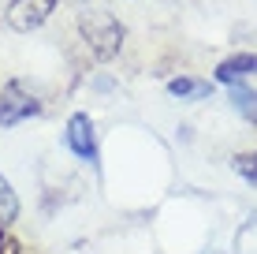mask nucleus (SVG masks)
Returning a JSON list of instances; mask_svg holds the SVG:
<instances>
[{
  "mask_svg": "<svg viewBox=\"0 0 257 254\" xmlns=\"http://www.w3.org/2000/svg\"><path fill=\"white\" fill-rule=\"evenodd\" d=\"M82 34H86L90 49H93L101 60H108V56H116V52H119L123 30H119V23L112 19V15H104V12H90V15H82Z\"/></svg>",
  "mask_w": 257,
  "mask_h": 254,
  "instance_id": "obj_1",
  "label": "nucleus"
},
{
  "mask_svg": "<svg viewBox=\"0 0 257 254\" xmlns=\"http://www.w3.org/2000/svg\"><path fill=\"white\" fill-rule=\"evenodd\" d=\"M38 112H41V101L30 98L19 82H8L4 90H0V127H15V124H23V120L38 116Z\"/></svg>",
  "mask_w": 257,
  "mask_h": 254,
  "instance_id": "obj_2",
  "label": "nucleus"
},
{
  "mask_svg": "<svg viewBox=\"0 0 257 254\" xmlns=\"http://www.w3.org/2000/svg\"><path fill=\"white\" fill-rule=\"evenodd\" d=\"M52 12H56V0H12V4H8V26L19 30V34H30V30H38Z\"/></svg>",
  "mask_w": 257,
  "mask_h": 254,
  "instance_id": "obj_3",
  "label": "nucleus"
},
{
  "mask_svg": "<svg viewBox=\"0 0 257 254\" xmlns=\"http://www.w3.org/2000/svg\"><path fill=\"white\" fill-rule=\"evenodd\" d=\"M64 142H67V150L75 157H82L86 164H93V168H97V135H93V124H90L86 112H75V116L67 120Z\"/></svg>",
  "mask_w": 257,
  "mask_h": 254,
  "instance_id": "obj_4",
  "label": "nucleus"
},
{
  "mask_svg": "<svg viewBox=\"0 0 257 254\" xmlns=\"http://www.w3.org/2000/svg\"><path fill=\"white\" fill-rule=\"evenodd\" d=\"M250 75H257V56H253V52H238V56H227L224 64L216 67V78H220V82H227V86L242 82V78H250Z\"/></svg>",
  "mask_w": 257,
  "mask_h": 254,
  "instance_id": "obj_5",
  "label": "nucleus"
},
{
  "mask_svg": "<svg viewBox=\"0 0 257 254\" xmlns=\"http://www.w3.org/2000/svg\"><path fill=\"white\" fill-rule=\"evenodd\" d=\"M168 94H172V98H179V101H201V98H209V94H212V86L205 82V78L179 75V78H172V82H168Z\"/></svg>",
  "mask_w": 257,
  "mask_h": 254,
  "instance_id": "obj_6",
  "label": "nucleus"
},
{
  "mask_svg": "<svg viewBox=\"0 0 257 254\" xmlns=\"http://www.w3.org/2000/svg\"><path fill=\"white\" fill-rule=\"evenodd\" d=\"M231 105H235V112H238L242 120L257 124V90H250V86H242V82H235V86H231Z\"/></svg>",
  "mask_w": 257,
  "mask_h": 254,
  "instance_id": "obj_7",
  "label": "nucleus"
},
{
  "mask_svg": "<svg viewBox=\"0 0 257 254\" xmlns=\"http://www.w3.org/2000/svg\"><path fill=\"white\" fill-rule=\"evenodd\" d=\"M19 217V198H15V191H12V183H8L4 176H0V232L8 228V224Z\"/></svg>",
  "mask_w": 257,
  "mask_h": 254,
  "instance_id": "obj_8",
  "label": "nucleus"
},
{
  "mask_svg": "<svg viewBox=\"0 0 257 254\" xmlns=\"http://www.w3.org/2000/svg\"><path fill=\"white\" fill-rule=\"evenodd\" d=\"M235 172L242 176L246 183H257V153H242L235 157Z\"/></svg>",
  "mask_w": 257,
  "mask_h": 254,
  "instance_id": "obj_9",
  "label": "nucleus"
},
{
  "mask_svg": "<svg viewBox=\"0 0 257 254\" xmlns=\"http://www.w3.org/2000/svg\"><path fill=\"white\" fill-rule=\"evenodd\" d=\"M0 254H19V243H15V239H8L4 232H0Z\"/></svg>",
  "mask_w": 257,
  "mask_h": 254,
  "instance_id": "obj_10",
  "label": "nucleus"
}]
</instances>
